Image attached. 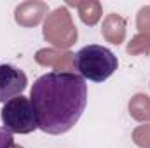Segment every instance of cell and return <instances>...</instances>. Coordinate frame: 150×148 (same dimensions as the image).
I'll list each match as a JSON object with an SVG mask.
<instances>
[{"label":"cell","mask_w":150,"mask_h":148,"mask_svg":"<svg viewBox=\"0 0 150 148\" xmlns=\"http://www.w3.org/2000/svg\"><path fill=\"white\" fill-rule=\"evenodd\" d=\"M49 14V7L45 2L40 0H26L21 2L16 9H14V19L19 26L25 28H32L37 26L38 23L44 19V16Z\"/></svg>","instance_id":"8992f818"},{"label":"cell","mask_w":150,"mask_h":148,"mask_svg":"<svg viewBox=\"0 0 150 148\" xmlns=\"http://www.w3.org/2000/svg\"><path fill=\"white\" fill-rule=\"evenodd\" d=\"M44 38L56 49H68L77 42V26L67 7H56L44 19Z\"/></svg>","instance_id":"3957f363"},{"label":"cell","mask_w":150,"mask_h":148,"mask_svg":"<svg viewBox=\"0 0 150 148\" xmlns=\"http://www.w3.org/2000/svg\"><path fill=\"white\" fill-rule=\"evenodd\" d=\"M0 148H23V147L14 143V136L9 129L0 127Z\"/></svg>","instance_id":"5bb4252c"},{"label":"cell","mask_w":150,"mask_h":148,"mask_svg":"<svg viewBox=\"0 0 150 148\" xmlns=\"http://www.w3.org/2000/svg\"><path fill=\"white\" fill-rule=\"evenodd\" d=\"M2 124L5 129H9L12 134H30L35 129H38L37 113L30 101V98L18 96L11 101L4 103L2 108Z\"/></svg>","instance_id":"277c9868"},{"label":"cell","mask_w":150,"mask_h":148,"mask_svg":"<svg viewBox=\"0 0 150 148\" xmlns=\"http://www.w3.org/2000/svg\"><path fill=\"white\" fill-rule=\"evenodd\" d=\"M119 59L110 49L91 44L82 47L74 56V70L80 75L84 80L93 82H103L117 70Z\"/></svg>","instance_id":"7a4b0ae2"},{"label":"cell","mask_w":150,"mask_h":148,"mask_svg":"<svg viewBox=\"0 0 150 148\" xmlns=\"http://www.w3.org/2000/svg\"><path fill=\"white\" fill-rule=\"evenodd\" d=\"M28 78L23 70L14 65H0V103H7L12 98L23 96Z\"/></svg>","instance_id":"5b68a950"},{"label":"cell","mask_w":150,"mask_h":148,"mask_svg":"<svg viewBox=\"0 0 150 148\" xmlns=\"http://www.w3.org/2000/svg\"><path fill=\"white\" fill-rule=\"evenodd\" d=\"M127 52L133 56H140V54H149L150 52V35L149 33H138L131 38V42L127 44Z\"/></svg>","instance_id":"8fae6325"},{"label":"cell","mask_w":150,"mask_h":148,"mask_svg":"<svg viewBox=\"0 0 150 148\" xmlns=\"http://www.w3.org/2000/svg\"><path fill=\"white\" fill-rule=\"evenodd\" d=\"M101 35L107 42L120 45L126 38V19L119 14H107L101 25Z\"/></svg>","instance_id":"ba28073f"},{"label":"cell","mask_w":150,"mask_h":148,"mask_svg":"<svg viewBox=\"0 0 150 148\" xmlns=\"http://www.w3.org/2000/svg\"><path fill=\"white\" fill-rule=\"evenodd\" d=\"M129 115L138 122H150V98L143 92L134 94L129 99Z\"/></svg>","instance_id":"30bf717a"},{"label":"cell","mask_w":150,"mask_h":148,"mask_svg":"<svg viewBox=\"0 0 150 148\" xmlns=\"http://www.w3.org/2000/svg\"><path fill=\"white\" fill-rule=\"evenodd\" d=\"M74 52L61 49H40L35 54V61L42 66L54 68V72H72L74 70Z\"/></svg>","instance_id":"52a82bcc"},{"label":"cell","mask_w":150,"mask_h":148,"mask_svg":"<svg viewBox=\"0 0 150 148\" xmlns=\"http://www.w3.org/2000/svg\"><path fill=\"white\" fill-rule=\"evenodd\" d=\"M38 129L45 134H65L79 122L87 105V84L77 72H49L30 89Z\"/></svg>","instance_id":"6da1fadb"},{"label":"cell","mask_w":150,"mask_h":148,"mask_svg":"<svg viewBox=\"0 0 150 148\" xmlns=\"http://www.w3.org/2000/svg\"><path fill=\"white\" fill-rule=\"evenodd\" d=\"M133 141H134V145L142 148H150V124L140 125L133 131Z\"/></svg>","instance_id":"7c38bea8"},{"label":"cell","mask_w":150,"mask_h":148,"mask_svg":"<svg viewBox=\"0 0 150 148\" xmlns=\"http://www.w3.org/2000/svg\"><path fill=\"white\" fill-rule=\"evenodd\" d=\"M136 28L140 33H149L150 35V5H145L138 11L136 14Z\"/></svg>","instance_id":"4fadbf2b"},{"label":"cell","mask_w":150,"mask_h":148,"mask_svg":"<svg viewBox=\"0 0 150 148\" xmlns=\"http://www.w3.org/2000/svg\"><path fill=\"white\" fill-rule=\"evenodd\" d=\"M72 5L77 7L82 23L87 25V26H94L101 19L103 7H101V4L98 0H82V2H75Z\"/></svg>","instance_id":"9c48e42d"}]
</instances>
